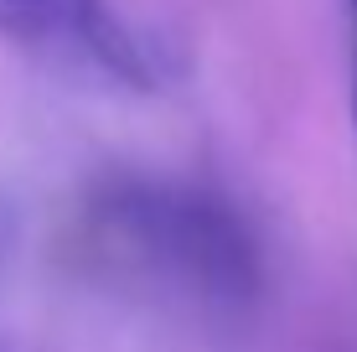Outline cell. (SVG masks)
<instances>
[{"instance_id":"1","label":"cell","mask_w":357,"mask_h":352,"mask_svg":"<svg viewBox=\"0 0 357 352\" xmlns=\"http://www.w3.org/2000/svg\"><path fill=\"white\" fill-rule=\"evenodd\" d=\"M73 244L89 270L155 296H181L192 306H249L259 285L254 238L238 217L207 192L151 176H114L93 187Z\"/></svg>"},{"instance_id":"2","label":"cell","mask_w":357,"mask_h":352,"mask_svg":"<svg viewBox=\"0 0 357 352\" xmlns=\"http://www.w3.org/2000/svg\"><path fill=\"white\" fill-rule=\"evenodd\" d=\"M16 238H21V213L10 197H0V280H6L10 259H16Z\"/></svg>"},{"instance_id":"3","label":"cell","mask_w":357,"mask_h":352,"mask_svg":"<svg viewBox=\"0 0 357 352\" xmlns=\"http://www.w3.org/2000/svg\"><path fill=\"white\" fill-rule=\"evenodd\" d=\"M352 6V125H357V0H347Z\"/></svg>"},{"instance_id":"4","label":"cell","mask_w":357,"mask_h":352,"mask_svg":"<svg viewBox=\"0 0 357 352\" xmlns=\"http://www.w3.org/2000/svg\"><path fill=\"white\" fill-rule=\"evenodd\" d=\"M0 352H16V347H10V342H0Z\"/></svg>"}]
</instances>
